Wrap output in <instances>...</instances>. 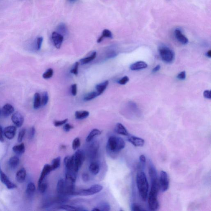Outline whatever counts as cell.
Listing matches in <instances>:
<instances>
[{
    "label": "cell",
    "mask_w": 211,
    "mask_h": 211,
    "mask_svg": "<svg viewBox=\"0 0 211 211\" xmlns=\"http://www.w3.org/2000/svg\"><path fill=\"white\" fill-rule=\"evenodd\" d=\"M137 186L141 199L146 201L148 195L149 183L144 171H139L136 177Z\"/></svg>",
    "instance_id": "cell-1"
},
{
    "label": "cell",
    "mask_w": 211,
    "mask_h": 211,
    "mask_svg": "<svg viewBox=\"0 0 211 211\" xmlns=\"http://www.w3.org/2000/svg\"><path fill=\"white\" fill-rule=\"evenodd\" d=\"M125 141L123 139L111 136L108 139L107 144V150L111 153H117L125 148Z\"/></svg>",
    "instance_id": "cell-2"
},
{
    "label": "cell",
    "mask_w": 211,
    "mask_h": 211,
    "mask_svg": "<svg viewBox=\"0 0 211 211\" xmlns=\"http://www.w3.org/2000/svg\"><path fill=\"white\" fill-rule=\"evenodd\" d=\"M74 162V171L77 172L82 165L85 160V155L83 151L79 150L72 155Z\"/></svg>",
    "instance_id": "cell-3"
},
{
    "label": "cell",
    "mask_w": 211,
    "mask_h": 211,
    "mask_svg": "<svg viewBox=\"0 0 211 211\" xmlns=\"http://www.w3.org/2000/svg\"><path fill=\"white\" fill-rule=\"evenodd\" d=\"M160 55L164 62L171 63L174 60V53L170 49L166 47H162L159 49Z\"/></svg>",
    "instance_id": "cell-4"
},
{
    "label": "cell",
    "mask_w": 211,
    "mask_h": 211,
    "mask_svg": "<svg viewBox=\"0 0 211 211\" xmlns=\"http://www.w3.org/2000/svg\"><path fill=\"white\" fill-rule=\"evenodd\" d=\"M103 186L99 184H95L88 189H81L76 192L75 195L81 196H89L99 193L103 189Z\"/></svg>",
    "instance_id": "cell-5"
},
{
    "label": "cell",
    "mask_w": 211,
    "mask_h": 211,
    "mask_svg": "<svg viewBox=\"0 0 211 211\" xmlns=\"http://www.w3.org/2000/svg\"><path fill=\"white\" fill-rule=\"evenodd\" d=\"M158 192L151 190L148 196V204L149 208L151 210L155 211L158 209L159 204L157 196Z\"/></svg>",
    "instance_id": "cell-6"
},
{
    "label": "cell",
    "mask_w": 211,
    "mask_h": 211,
    "mask_svg": "<svg viewBox=\"0 0 211 211\" xmlns=\"http://www.w3.org/2000/svg\"><path fill=\"white\" fill-rule=\"evenodd\" d=\"M159 181L160 189L162 192H165L169 187V181L168 175L166 171H161L160 173Z\"/></svg>",
    "instance_id": "cell-7"
},
{
    "label": "cell",
    "mask_w": 211,
    "mask_h": 211,
    "mask_svg": "<svg viewBox=\"0 0 211 211\" xmlns=\"http://www.w3.org/2000/svg\"><path fill=\"white\" fill-rule=\"evenodd\" d=\"M0 180L8 189H13L16 188L17 186L10 181L7 176L3 172L0 166Z\"/></svg>",
    "instance_id": "cell-8"
},
{
    "label": "cell",
    "mask_w": 211,
    "mask_h": 211,
    "mask_svg": "<svg viewBox=\"0 0 211 211\" xmlns=\"http://www.w3.org/2000/svg\"><path fill=\"white\" fill-rule=\"evenodd\" d=\"M52 39L55 47L57 49H60L64 40V36L55 31L52 33Z\"/></svg>",
    "instance_id": "cell-9"
},
{
    "label": "cell",
    "mask_w": 211,
    "mask_h": 211,
    "mask_svg": "<svg viewBox=\"0 0 211 211\" xmlns=\"http://www.w3.org/2000/svg\"><path fill=\"white\" fill-rule=\"evenodd\" d=\"M17 128L15 126H9L4 128L3 133L6 137L9 140H11L15 137L16 133Z\"/></svg>",
    "instance_id": "cell-10"
},
{
    "label": "cell",
    "mask_w": 211,
    "mask_h": 211,
    "mask_svg": "<svg viewBox=\"0 0 211 211\" xmlns=\"http://www.w3.org/2000/svg\"><path fill=\"white\" fill-rule=\"evenodd\" d=\"M12 121L18 128L21 127L24 122V118L20 113L15 112L12 114L11 117Z\"/></svg>",
    "instance_id": "cell-11"
},
{
    "label": "cell",
    "mask_w": 211,
    "mask_h": 211,
    "mask_svg": "<svg viewBox=\"0 0 211 211\" xmlns=\"http://www.w3.org/2000/svg\"><path fill=\"white\" fill-rule=\"evenodd\" d=\"M57 191L58 194L62 197H65L67 195V187L65 180L61 179L58 181L57 186Z\"/></svg>",
    "instance_id": "cell-12"
},
{
    "label": "cell",
    "mask_w": 211,
    "mask_h": 211,
    "mask_svg": "<svg viewBox=\"0 0 211 211\" xmlns=\"http://www.w3.org/2000/svg\"><path fill=\"white\" fill-rule=\"evenodd\" d=\"M51 171H52V168H51V165L48 164H46L44 165L42 172H41V174H40V178H39V180H38V185L43 182L45 177Z\"/></svg>",
    "instance_id": "cell-13"
},
{
    "label": "cell",
    "mask_w": 211,
    "mask_h": 211,
    "mask_svg": "<svg viewBox=\"0 0 211 211\" xmlns=\"http://www.w3.org/2000/svg\"><path fill=\"white\" fill-rule=\"evenodd\" d=\"M14 111V108L12 105L9 103H7L1 109L2 116L6 118L12 114Z\"/></svg>",
    "instance_id": "cell-14"
},
{
    "label": "cell",
    "mask_w": 211,
    "mask_h": 211,
    "mask_svg": "<svg viewBox=\"0 0 211 211\" xmlns=\"http://www.w3.org/2000/svg\"><path fill=\"white\" fill-rule=\"evenodd\" d=\"M128 140L136 147H142L144 144V140L143 139L135 136H130L128 139Z\"/></svg>",
    "instance_id": "cell-15"
},
{
    "label": "cell",
    "mask_w": 211,
    "mask_h": 211,
    "mask_svg": "<svg viewBox=\"0 0 211 211\" xmlns=\"http://www.w3.org/2000/svg\"><path fill=\"white\" fill-rule=\"evenodd\" d=\"M148 67L147 64L143 61H138L131 65V70L137 71L145 69Z\"/></svg>",
    "instance_id": "cell-16"
},
{
    "label": "cell",
    "mask_w": 211,
    "mask_h": 211,
    "mask_svg": "<svg viewBox=\"0 0 211 211\" xmlns=\"http://www.w3.org/2000/svg\"><path fill=\"white\" fill-rule=\"evenodd\" d=\"M174 33H175V37L176 39L180 43L184 44V45L187 44L188 43L189 40H188V38L183 35L181 31L179 29H176L174 31Z\"/></svg>",
    "instance_id": "cell-17"
},
{
    "label": "cell",
    "mask_w": 211,
    "mask_h": 211,
    "mask_svg": "<svg viewBox=\"0 0 211 211\" xmlns=\"http://www.w3.org/2000/svg\"><path fill=\"white\" fill-rule=\"evenodd\" d=\"M64 164L68 171H74L72 156H67L64 160ZM75 172V171H74Z\"/></svg>",
    "instance_id": "cell-18"
},
{
    "label": "cell",
    "mask_w": 211,
    "mask_h": 211,
    "mask_svg": "<svg viewBox=\"0 0 211 211\" xmlns=\"http://www.w3.org/2000/svg\"><path fill=\"white\" fill-rule=\"evenodd\" d=\"M59 209L69 211H87V210L82 207H75L69 205H63L59 207Z\"/></svg>",
    "instance_id": "cell-19"
},
{
    "label": "cell",
    "mask_w": 211,
    "mask_h": 211,
    "mask_svg": "<svg viewBox=\"0 0 211 211\" xmlns=\"http://www.w3.org/2000/svg\"><path fill=\"white\" fill-rule=\"evenodd\" d=\"M26 177V171L24 168H22L17 171L16 174V178L19 183H22L25 181Z\"/></svg>",
    "instance_id": "cell-20"
},
{
    "label": "cell",
    "mask_w": 211,
    "mask_h": 211,
    "mask_svg": "<svg viewBox=\"0 0 211 211\" xmlns=\"http://www.w3.org/2000/svg\"><path fill=\"white\" fill-rule=\"evenodd\" d=\"M115 131L117 133L123 136H128L129 134L125 126L120 123H117L115 128Z\"/></svg>",
    "instance_id": "cell-21"
},
{
    "label": "cell",
    "mask_w": 211,
    "mask_h": 211,
    "mask_svg": "<svg viewBox=\"0 0 211 211\" xmlns=\"http://www.w3.org/2000/svg\"><path fill=\"white\" fill-rule=\"evenodd\" d=\"M108 84H109L108 81H106L96 85V92L98 94V96L103 93V92L107 88Z\"/></svg>",
    "instance_id": "cell-22"
},
{
    "label": "cell",
    "mask_w": 211,
    "mask_h": 211,
    "mask_svg": "<svg viewBox=\"0 0 211 211\" xmlns=\"http://www.w3.org/2000/svg\"><path fill=\"white\" fill-rule=\"evenodd\" d=\"M19 163V160L17 156L12 157L9 160L8 165L11 169H15L18 166Z\"/></svg>",
    "instance_id": "cell-23"
},
{
    "label": "cell",
    "mask_w": 211,
    "mask_h": 211,
    "mask_svg": "<svg viewBox=\"0 0 211 211\" xmlns=\"http://www.w3.org/2000/svg\"><path fill=\"white\" fill-rule=\"evenodd\" d=\"M99 145L96 142L93 143L89 148V155L91 157L94 158L98 152Z\"/></svg>",
    "instance_id": "cell-24"
},
{
    "label": "cell",
    "mask_w": 211,
    "mask_h": 211,
    "mask_svg": "<svg viewBox=\"0 0 211 211\" xmlns=\"http://www.w3.org/2000/svg\"><path fill=\"white\" fill-rule=\"evenodd\" d=\"M101 133V132L99 130L97 129H94L91 131L88 135L87 137L86 140L87 142H90L96 136L99 135Z\"/></svg>",
    "instance_id": "cell-25"
},
{
    "label": "cell",
    "mask_w": 211,
    "mask_h": 211,
    "mask_svg": "<svg viewBox=\"0 0 211 211\" xmlns=\"http://www.w3.org/2000/svg\"><path fill=\"white\" fill-rule=\"evenodd\" d=\"M14 152L17 154L21 155L24 153L25 151V146L24 143H21L18 145L12 147Z\"/></svg>",
    "instance_id": "cell-26"
},
{
    "label": "cell",
    "mask_w": 211,
    "mask_h": 211,
    "mask_svg": "<svg viewBox=\"0 0 211 211\" xmlns=\"http://www.w3.org/2000/svg\"><path fill=\"white\" fill-rule=\"evenodd\" d=\"M89 170L93 175H96L100 171L99 164L97 162H92L89 166Z\"/></svg>",
    "instance_id": "cell-27"
},
{
    "label": "cell",
    "mask_w": 211,
    "mask_h": 211,
    "mask_svg": "<svg viewBox=\"0 0 211 211\" xmlns=\"http://www.w3.org/2000/svg\"><path fill=\"white\" fill-rule=\"evenodd\" d=\"M89 114V112L87 111H77L75 116L76 119L78 120H83L88 117Z\"/></svg>",
    "instance_id": "cell-28"
},
{
    "label": "cell",
    "mask_w": 211,
    "mask_h": 211,
    "mask_svg": "<svg viewBox=\"0 0 211 211\" xmlns=\"http://www.w3.org/2000/svg\"><path fill=\"white\" fill-rule=\"evenodd\" d=\"M41 106V96L39 93H35L34 96V101H33V108L35 109H38Z\"/></svg>",
    "instance_id": "cell-29"
},
{
    "label": "cell",
    "mask_w": 211,
    "mask_h": 211,
    "mask_svg": "<svg viewBox=\"0 0 211 211\" xmlns=\"http://www.w3.org/2000/svg\"><path fill=\"white\" fill-rule=\"evenodd\" d=\"M113 35L110 31L108 29H105L103 30L102 35L98 38L97 40L98 43H100L103 40V38H112Z\"/></svg>",
    "instance_id": "cell-30"
},
{
    "label": "cell",
    "mask_w": 211,
    "mask_h": 211,
    "mask_svg": "<svg viewBox=\"0 0 211 211\" xmlns=\"http://www.w3.org/2000/svg\"><path fill=\"white\" fill-rule=\"evenodd\" d=\"M96 56V52H93L91 56L87 58H83L80 60V63L82 65H85V64H87V63L90 62L93 60L95 59Z\"/></svg>",
    "instance_id": "cell-31"
},
{
    "label": "cell",
    "mask_w": 211,
    "mask_h": 211,
    "mask_svg": "<svg viewBox=\"0 0 211 211\" xmlns=\"http://www.w3.org/2000/svg\"><path fill=\"white\" fill-rule=\"evenodd\" d=\"M57 30H58L59 33L63 35H65L68 33V29L67 26L65 24L62 23L60 24L57 26Z\"/></svg>",
    "instance_id": "cell-32"
},
{
    "label": "cell",
    "mask_w": 211,
    "mask_h": 211,
    "mask_svg": "<svg viewBox=\"0 0 211 211\" xmlns=\"http://www.w3.org/2000/svg\"><path fill=\"white\" fill-rule=\"evenodd\" d=\"M61 158L60 157H58L54 159L53 161H52V164H51V167L52 168V171L56 170L57 169L60 167V165Z\"/></svg>",
    "instance_id": "cell-33"
},
{
    "label": "cell",
    "mask_w": 211,
    "mask_h": 211,
    "mask_svg": "<svg viewBox=\"0 0 211 211\" xmlns=\"http://www.w3.org/2000/svg\"><path fill=\"white\" fill-rule=\"evenodd\" d=\"M35 184L33 182H30L27 184L26 187V194L28 195H32L35 192Z\"/></svg>",
    "instance_id": "cell-34"
},
{
    "label": "cell",
    "mask_w": 211,
    "mask_h": 211,
    "mask_svg": "<svg viewBox=\"0 0 211 211\" xmlns=\"http://www.w3.org/2000/svg\"><path fill=\"white\" fill-rule=\"evenodd\" d=\"M98 96V94L96 92H92L87 94L84 97V100L85 101H89L92 100L94 99Z\"/></svg>",
    "instance_id": "cell-35"
},
{
    "label": "cell",
    "mask_w": 211,
    "mask_h": 211,
    "mask_svg": "<svg viewBox=\"0 0 211 211\" xmlns=\"http://www.w3.org/2000/svg\"><path fill=\"white\" fill-rule=\"evenodd\" d=\"M49 100V96L47 92H44L41 97V105L44 106L48 103Z\"/></svg>",
    "instance_id": "cell-36"
},
{
    "label": "cell",
    "mask_w": 211,
    "mask_h": 211,
    "mask_svg": "<svg viewBox=\"0 0 211 211\" xmlns=\"http://www.w3.org/2000/svg\"><path fill=\"white\" fill-rule=\"evenodd\" d=\"M97 208L100 211H108L110 210V205L107 203H101Z\"/></svg>",
    "instance_id": "cell-37"
},
{
    "label": "cell",
    "mask_w": 211,
    "mask_h": 211,
    "mask_svg": "<svg viewBox=\"0 0 211 211\" xmlns=\"http://www.w3.org/2000/svg\"><path fill=\"white\" fill-rule=\"evenodd\" d=\"M54 71L52 68H50L47 70L43 75V78L45 79H48L50 78L53 76Z\"/></svg>",
    "instance_id": "cell-38"
},
{
    "label": "cell",
    "mask_w": 211,
    "mask_h": 211,
    "mask_svg": "<svg viewBox=\"0 0 211 211\" xmlns=\"http://www.w3.org/2000/svg\"><path fill=\"white\" fill-rule=\"evenodd\" d=\"M81 146V142L78 137L76 138L72 142V148L74 150H76Z\"/></svg>",
    "instance_id": "cell-39"
},
{
    "label": "cell",
    "mask_w": 211,
    "mask_h": 211,
    "mask_svg": "<svg viewBox=\"0 0 211 211\" xmlns=\"http://www.w3.org/2000/svg\"><path fill=\"white\" fill-rule=\"evenodd\" d=\"M26 132V130L25 129H23L21 130L19 133L18 136L17 141L18 142H22Z\"/></svg>",
    "instance_id": "cell-40"
},
{
    "label": "cell",
    "mask_w": 211,
    "mask_h": 211,
    "mask_svg": "<svg viewBox=\"0 0 211 211\" xmlns=\"http://www.w3.org/2000/svg\"><path fill=\"white\" fill-rule=\"evenodd\" d=\"M47 188V184L46 183L42 182L38 185V189L40 193H44Z\"/></svg>",
    "instance_id": "cell-41"
},
{
    "label": "cell",
    "mask_w": 211,
    "mask_h": 211,
    "mask_svg": "<svg viewBox=\"0 0 211 211\" xmlns=\"http://www.w3.org/2000/svg\"><path fill=\"white\" fill-rule=\"evenodd\" d=\"M68 121V119H65L63 121H54V125L56 127H60V126H63L65 125Z\"/></svg>",
    "instance_id": "cell-42"
},
{
    "label": "cell",
    "mask_w": 211,
    "mask_h": 211,
    "mask_svg": "<svg viewBox=\"0 0 211 211\" xmlns=\"http://www.w3.org/2000/svg\"><path fill=\"white\" fill-rule=\"evenodd\" d=\"M79 64L80 63L79 62H76L75 64L74 67L70 71V72L71 74H74L75 75H77L78 74V69Z\"/></svg>",
    "instance_id": "cell-43"
},
{
    "label": "cell",
    "mask_w": 211,
    "mask_h": 211,
    "mask_svg": "<svg viewBox=\"0 0 211 211\" xmlns=\"http://www.w3.org/2000/svg\"><path fill=\"white\" fill-rule=\"evenodd\" d=\"M43 41V37H39L37 38V40H36V49L37 50H40Z\"/></svg>",
    "instance_id": "cell-44"
},
{
    "label": "cell",
    "mask_w": 211,
    "mask_h": 211,
    "mask_svg": "<svg viewBox=\"0 0 211 211\" xmlns=\"http://www.w3.org/2000/svg\"><path fill=\"white\" fill-rule=\"evenodd\" d=\"M131 210L132 211H142L144 210L140 205L135 203L133 204L132 205Z\"/></svg>",
    "instance_id": "cell-45"
},
{
    "label": "cell",
    "mask_w": 211,
    "mask_h": 211,
    "mask_svg": "<svg viewBox=\"0 0 211 211\" xmlns=\"http://www.w3.org/2000/svg\"><path fill=\"white\" fill-rule=\"evenodd\" d=\"M71 92L72 94L74 96L76 95L77 93V85L76 84H74L71 86Z\"/></svg>",
    "instance_id": "cell-46"
},
{
    "label": "cell",
    "mask_w": 211,
    "mask_h": 211,
    "mask_svg": "<svg viewBox=\"0 0 211 211\" xmlns=\"http://www.w3.org/2000/svg\"><path fill=\"white\" fill-rule=\"evenodd\" d=\"M129 81V78L127 76H125L119 81L118 83L122 85H124L126 84Z\"/></svg>",
    "instance_id": "cell-47"
},
{
    "label": "cell",
    "mask_w": 211,
    "mask_h": 211,
    "mask_svg": "<svg viewBox=\"0 0 211 211\" xmlns=\"http://www.w3.org/2000/svg\"><path fill=\"white\" fill-rule=\"evenodd\" d=\"M74 128V126L70 125V124H69V123H67V124L66 123L65 124L64 127H63L64 130L66 132H69L71 130L73 129Z\"/></svg>",
    "instance_id": "cell-48"
},
{
    "label": "cell",
    "mask_w": 211,
    "mask_h": 211,
    "mask_svg": "<svg viewBox=\"0 0 211 211\" xmlns=\"http://www.w3.org/2000/svg\"><path fill=\"white\" fill-rule=\"evenodd\" d=\"M177 78L181 80H183L185 79L186 77V73L185 71H183L181 72V73H179L178 75L177 76Z\"/></svg>",
    "instance_id": "cell-49"
},
{
    "label": "cell",
    "mask_w": 211,
    "mask_h": 211,
    "mask_svg": "<svg viewBox=\"0 0 211 211\" xmlns=\"http://www.w3.org/2000/svg\"><path fill=\"white\" fill-rule=\"evenodd\" d=\"M203 95L205 98L208 99H211V91L209 90H205L203 92Z\"/></svg>",
    "instance_id": "cell-50"
},
{
    "label": "cell",
    "mask_w": 211,
    "mask_h": 211,
    "mask_svg": "<svg viewBox=\"0 0 211 211\" xmlns=\"http://www.w3.org/2000/svg\"><path fill=\"white\" fill-rule=\"evenodd\" d=\"M82 178L84 182H88L90 180V176H89L88 174L86 173H83L82 174Z\"/></svg>",
    "instance_id": "cell-51"
},
{
    "label": "cell",
    "mask_w": 211,
    "mask_h": 211,
    "mask_svg": "<svg viewBox=\"0 0 211 211\" xmlns=\"http://www.w3.org/2000/svg\"><path fill=\"white\" fill-rule=\"evenodd\" d=\"M140 160L141 162V165L142 164L144 165L146 163V158L145 156L144 155H142L140 156Z\"/></svg>",
    "instance_id": "cell-52"
},
{
    "label": "cell",
    "mask_w": 211,
    "mask_h": 211,
    "mask_svg": "<svg viewBox=\"0 0 211 211\" xmlns=\"http://www.w3.org/2000/svg\"><path fill=\"white\" fill-rule=\"evenodd\" d=\"M35 128L34 127H32L31 129L30 133V138L31 139H33L34 135H35Z\"/></svg>",
    "instance_id": "cell-53"
},
{
    "label": "cell",
    "mask_w": 211,
    "mask_h": 211,
    "mask_svg": "<svg viewBox=\"0 0 211 211\" xmlns=\"http://www.w3.org/2000/svg\"><path fill=\"white\" fill-rule=\"evenodd\" d=\"M4 142V140L3 129L2 127L0 126V142Z\"/></svg>",
    "instance_id": "cell-54"
},
{
    "label": "cell",
    "mask_w": 211,
    "mask_h": 211,
    "mask_svg": "<svg viewBox=\"0 0 211 211\" xmlns=\"http://www.w3.org/2000/svg\"><path fill=\"white\" fill-rule=\"evenodd\" d=\"M160 69V65H158L156 66L155 67L153 68V72L154 73L158 71Z\"/></svg>",
    "instance_id": "cell-55"
},
{
    "label": "cell",
    "mask_w": 211,
    "mask_h": 211,
    "mask_svg": "<svg viewBox=\"0 0 211 211\" xmlns=\"http://www.w3.org/2000/svg\"><path fill=\"white\" fill-rule=\"evenodd\" d=\"M207 56H208V57H209V58H210L211 57V50H209L208 51V52H207Z\"/></svg>",
    "instance_id": "cell-56"
},
{
    "label": "cell",
    "mask_w": 211,
    "mask_h": 211,
    "mask_svg": "<svg viewBox=\"0 0 211 211\" xmlns=\"http://www.w3.org/2000/svg\"><path fill=\"white\" fill-rule=\"evenodd\" d=\"M92 211H100L98 208H95L92 210Z\"/></svg>",
    "instance_id": "cell-57"
},
{
    "label": "cell",
    "mask_w": 211,
    "mask_h": 211,
    "mask_svg": "<svg viewBox=\"0 0 211 211\" xmlns=\"http://www.w3.org/2000/svg\"><path fill=\"white\" fill-rule=\"evenodd\" d=\"M2 116V112H1V108H0V117H1V116Z\"/></svg>",
    "instance_id": "cell-58"
},
{
    "label": "cell",
    "mask_w": 211,
    "mask_h": 211,
    "mask_svg": "<svg viewBox=\"0 0 211 211\" xmlns=\"http://www.w3.org/2000/svg\"><path fill=\"white\" fill-rule=\"evenodd\" d=\"M70 1H77V0H69Z\"/></svg>",
    "instance_id": "cell-59"
}]
</instances>
